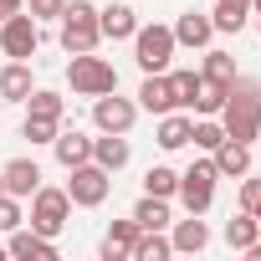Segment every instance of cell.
I'll return each mask as SVG.
<instances>
[{
	"label": "cell",
	"mask_w": 261,
	"mask_h": 261,
	"mask_svg": "<svg viewBox=\"0 0 261 261\" xmlns=\"http://www.w3.org/2000/svg\"><path fill=\"white\" fill-rule=\"evenodd\" d=\"M0 195H6V185H0Z\"/></svg>",
	"instance_id": "60d3db41"
},
{
	"label": "cell",
	"mask_w": 261,
	"mask_h": 261,
	"mask_svg": "<svg viewBox=\"0 0 261 261\" xmlns=\"http://www.w3.org/2000/svg\"><path fill=\"white\" fill-rule=\"evenodd\" d=\"M215 185H220V169H215V159L205 154V159H195V164L179 174L174 200L185 205V215H205V210L215 205Z\"/></svg>",
	"instance_id": "277c9868"
},
{
	"label": "cell",
	"mask_w": 261,
	"mask_h": 261,
	"mask_svg": "<svg viewBox=\"0 0 261 261\" xmlns=\"http://www.w3.org/2000/svg\"><path fill=\"white\" fill-rule=\"evenodd\" d=\"M62 190H67V200H72L77 210H97V205L113 195V174L87 159V164H72V169H67V185H62Z\"/></svg>",
	"instance_id": "8992f818"
},
{
	"label": "cell",
	"mask_w": 261,
	"mask_h": 261,
	"mask_svg": "<svg viewBox=\"0 0 261 261\" xmlns=\"http://www.w3.org/2000/svg\"><path fill=\"white\" fill-rule=\"evenodd\" d=\"M190 113L185 108H169V113H159V128H154V144L164 149V154H179V149H190Z\"/></svg>",
	"instance_id": "8fae6325"
},
{
	"label": "cell",
	"mask_w": 261,
	"mask_h": 261,
	"mask_svg": "<svg viewBox=\"0 0 261 261\" xmlns=\"http://www.w3.org/2000/svg\"><path fill=\"white\" fill-rule=\"evenodd\" d=\"M215 169H220V179H246L251 174V144H236V139H225L215 154Z\"/></svg>",
	"instance_id": "ffe728a7"
},
{
	"label": "cell",
	"mask_w": 261,
	"mask_h": 261,
	"mask_svg": "<svg viewBox=\"0 0 261 261\" xmlns=\"http://www.w3.org/2000/svg\"><path fill=\"white\" fill-rule=\"evenodd\" d=\"M251 215H256V225H261V205H256V210H251Z\"/></svg>",
	"instance_id": "74e56055"
},
{
	"label": "cell",
	"mask_w": 261,
	"mask_h": 261,
	"mask_svg": "<svg viewBox=\"0 0 261 261\" xmlns=\"http://www.w3.org/2000/svg\"><path fill=\"white\" fill-rule=\"evenodd\" d=\"M16 11H26V0H0V21H6V16H16Z\"/></svg>",
	"instance_id": "d590c367"
},
{
	"label": "cell",
	"mask_w": 261,
	"mask_h": 261,
	"mask_svg": "<svg viewBox=\"0 0 261 261\" xmlns=\"http://www.w3.org/2000/svg\"><path fill=\"white\" fill-rule=\"evenodd\" d=\"M6 256H21V261H57L62 251H57L51 236H41V230H31V225H16L11 241H6Z\"/></svg>",
	"instance_id": "30bf717a"
},
{
	"label": "cell",
	"mask_w": 261,
	"mask_h": 261,
	"mask_svg": "<svg viewBox=\"0 0 261 261\" xmlns=\"http://www.w3.org/2000/svg\"><path fill=\"white\" fill-rule=\"evenodd\" d=\"M51 154H57V164H62V169L87 164V159H92V139H87V134H77V128H72V134L62 128V134L51 139Z\"/></svg>",
	"instance_id": "7402d4cb"
},
{
	"label": "cell",
	"mask_w": 261,
	"mask_h": 261,
	"mask_svg": "<svg viewBox=\"0 0 261 261\" xmlns=\"http://www.w3.org/2000/svg\"><path fill=\"white\" fill-rule=\"evenodd\" d=\"M16 225H26V210H21V200L16 195H0V230H16Z\"/></svg>",
	"instance_id": "d6a6232c"
},
{
	"label": "cell",
	"mask_w": 261,
	"mask_h": 261,
	"mask_svg": "<svg viewBox=\"0 0 261 261\" xmlns=\"http://www.w3.org/2000/svg\"><path fill=\"white\" fill-rule=\"evenodd\" d=\"M134 123H139V102L118 97V87L102 92V97H92V128H97V134H128Z\"/></svg>",
	"instance_id": "9c48e42d"
},
{
	"label": "cell",
	"mask_w": 261,
	"mask_h": 261,
	"mask_svg": "<svg viewBox=\"0 0 261 261\" xmlns=\"http://www.w3.org/2000/svg\"><path fill=\"white\" fill-rule=\"evenodd\" d=\"M220 128H225V139L236 144H256L261 139V77H241L225 87V102H220Z\"/></svg>",
	"instance_id": "6da1fadb"
},
{
	"label": "cell",
	"mask_w": 261,
	"mask_h": 261,
	"mask_svg": "<svg viewBox=\"0 0 261 261\" xmlns=\"http://www.w3.org/2000/svg\"><path fill=\"white\" fill-rule=\"evenodd\" d=\"M200 77H210V82H236V57L220 51V46H205V67H200Z\"/></svg>",
	"instance_id": "f546056e"
},
{
	"label": "cell",
	"mask_w": 261,
	"mask_h": 261,
	"mask_svg": "<svg viewBox=\"0 0 261 261\" xmlns=\"http://www.w3.org/2000/svg\"><path fill=\"white\" fill-rule=\"evenodd\" d=\"M0 261H6V246H0Z\"/></svg>",
	"instance_id": "f35d334b"
},
{
	"label": "cell",
	"mask_w": 261,
	"mask_h": 261,
	"mask_svg": "<svg viewBox=\"0 0 261 261\" xmlns=\"http://www.w3.org/2000/svg\"><path fill=\"white\" fill-rule=\"evenodd\" d=\"M174 51H179L174 26L154 21V26H139V31H134V62H139V72H169Z\"/></svg>",
	"instance_id": "5b68a950"
},
{
	"label": "cell",
	"mask_w": 261,
	"mask_h": 261,
	"mask_svg": "<svg viewBox=\"0 0 261 261\" xmlns=\"http://www.w3.org/2000/svg\"><path fill=\"white\" fill-rule=\"evenodd\" d=\"M190 144H195L200 154H215V149L225 144V128H220V118H195V123H190Z\"/></svg>",
	"instance_id": "83f0119b"
},
{
	"label": "cell",
	"mask_w": 261,
	"mask_h": 261,
	"mask_svg": "<svg viewBox=\"0 0 261 261\" xmlns=\"http://www.w3.org/2000/svg\"><path fill=\"white\" fill-rule=\"evenodd\" d=\"M36 46H41V21H31L26 11H16V16L0 21V51H6L11 62H31Z\"/></svg>",
	"instance_id": "ba28073f"
},
{
	"label": "cell",
	"mask_w": 261,
	"mask_h": 261,
	"mask_svg": "<svg viewBox=\"0 0 261 261\" xmlns=\"http://www.w3.org/2000/svg\"><path fill=\"white\" fill-rule=\"evenodd\" d=\"M256 31H261V16H256Z\"/></svg>",
	"instance_id": "ab89813d"
},
{
	"label": "cell",
	"mask_w": 261,
	"mask_h": 261,
	"mask_svg": "<svg viewBox=\"0 0 261 261\" xmlns=\"http://www.w3.org/2000/svg\"><path fill=\"white\" fill-rule=\"evenodd\" d=\"M220 236H225V246H230V251H246V246L261 236V225H256V215H251V210H236V215L225 220V230H220Z\"/></svg>",
	"instance_id": "d4e9b609"
},
{
	"label": "cell",
	"mask_w": 261,
	"mask_h": 261,
	"mask_svg": "<svg viewBox=\"0 0 261 261\" xmlns=\"http://www.w3.org/2000/svg\"><path fill=\"white\" fill-rule=\"evenodd\" d=\"M134 241H139V220L128 215V220H113L108 225V236H102V261H128V251H134Z\"/></svg>",
	"instance_id": "ac0fdd59"
},
{
	"label": "cell",
	"mask_w": 261,
	"mask_h": 261,
	"mask_svg": "<svg viewBox=\"0 0 261 261\" xmlns=\"http://www.w3.org/2000/svg\"><path fill=\"white\" fill-rule=\"evenodd\" d=\"M164 77H169V92H174V108H190V102H195V92H200V72L179 67V72H164Z\"/></svg>",
	"instance_id": "4dcf8cb0"
},
{
	"label": "cell",
	"mask_w": 261,
	"mask_h": 261,
	"mask_svg": "<svg viewBox=\"0 0 261 261\" xmlns=\"http://www.w3.org/2000/svg\"><path fill=\"white\" fill-rule=\"evenodd\" d=\"M236 185H241L236 210H256V205H261V179H256V174H246V179H236Z\"/></svg>",
	"instance_id": "836d02e7"
},
{
	"label": "cell",
	"mask_w": 261,
	"mask_h": 261,
	"mask_svg": "<svg viewBox=\"0 0 261 261\" xmlns=\"http://www.w3.org/2000/svg\"><path fill=\"white\" fill-rule=\"evenodd\" d=\"M67 220H72V200H67V190H57V185H41L36 195H31V230H41V236H62L67 230Z\"/></svg>",
	"instance_id": "52a82bcc"
},
{
	"label": "cell",
	"mask_w": 261,
	"mask_h": 261,
	"mask_svg": "<svg viewBox=\"0 0 261 261\" xmlns=\"http://www.w3.org/2000/svg\"><path fill=\"white\" fill-rule=\"evenodd\" d=\"M67 11V0H26V16L31 21H57Z\"/></svg>",
	"instance_id": "e575fe53"
},
{
	"label": "cell",
	"mask_w": 261,
	"mask_h": 261,
	"mask_svg": "<svg viewBox=\"0 0 261 261\" xmlns=\"http://www.w3.org/2000/svg\"><path fill=\"white\" fill-rule=\"evenodd\" d=\"M57 41H62L67 57H77V51H97L102 26H97V6H92V0H67V11L57 16Z\"/></svg>",
	"instance_id": "7a4b0ae2"
},
{
	"label": "cell",
	"mask_w": 261,
	"mask_h": 261,
	"mask_svg": "<svg viewBox=\"0 0 261 261\" xmlns=\"http://www.w3.org/2000/svg\"><path fill=\"white\" fill-rule=\"evenodd\" d=\"M31 62H6L0 67V102H26L31 97Z\"/></svg>",
	"instance_id": "44dd1931"
},
{
	"label": "cell",
	"mask_w": 261,
	"mask_h": 261,
	"mask_svg": "<svg viewBox=\"0 0 261 261\" xmlns=\"http://www.w3.org/2000/svg\"><path fill=\"white\" fill-rule=\"evenodd\" d=\"M67 82H72L77 97H102V92L118 87V67L108 57H97V51H77L67 62Z\"/></svg>",
	"instance_id": "3957f363"
},
{
	"label": "cell",
	"mask_w": 261,
	"mask_h": 261,
	"mask_svg": "<svg viewBox=\"0 0 261 261\" xmlns=\"http://www.w3.org/2000/svg\"><path fill=\"white\" fill-rule=\"evenodd\" d=\"M225 87H230V82H210V77H200V92H195L190 113H195V118H215L220 102H225Z\"/></svg>",
	"instance_id": "484cf974"
},
{
	"label": "cell",
	"mask_w": 261,
	"mask_h": 261,
	"mask_svg": "<svg viewBox=\"0 0 261 261\" xmlns=\"http://www.w3.org/2000/svg\"><path fill=\"white\" fill-rule=\"evenodd\" d=\"M169 246H174L179 256H200V251L210 246V225H205L200 215H190V220H169Z\"/></svg>",
	"instance_id": "9a60e30c"
},
{
	"label": "cell",
	"mask_w": 261,
	"mask_h": 261,
	"mask_svg": "<svg viewBox=\"0 0 261 261\" xmlns=\"http://www.w3.org/2000/svg\"><path fill=\"white\" fill-rule=\"evenodd\" d=\"M174 190H179V169H169V164H149V174H144V195L174 200Z\"/></svg>",
	"instance_id": "f1b7e54d"
},
{
	"label": "cell",
	"mask_w": 261,
	"mask_h": 261,
	"mask_svg": "<svg viewBox=\"0 0 261 261\" xmlns=\"http://www.w3.org/2000/svg\"><path fill=\"white\" fill-rule=\"evenodd\" d=\"M0 185H6V195H16V200H31L41 190V164L36 159H11L0 169Z\"/></svg>",
	"instance_id": "7c38bea8"
},
{
	"label": "cell",
	"mask_w": 261,
	"mask_h": 261,
	"mask_svg": "<svg viewBox=\"0 0 261 261\" xmlns=\"http://www.w3.org/2000/svg\"><path fill=\"white\" fill-rule=\"evenodd\" d=\"M97 26H102V36H108V41H134L139 16H134V6L113 0V6H102V11H97Z\"/></svg>",
	"instance_id": "2e32d148"
},
{
	"label": "cell",
	"mask_w": 261,
	"mask_h": 261,
	"mask_svg": "<svg viewBox=\"0 0 261 261\" xmlns=\"http://www.w3.org/2000/svg\"><path fill=\"white\" fill-rule=\"evenodd\" d=\"M134 102H139V113H169L174 108V92H169V77L164 72H144V82H139V92H134Z\"/></svg>",
	"instance_id": "5bb4252c"
},
{
	"label": "cell",
	"mask_w": 261,
	"mask_h": 261,
	"mask_svg": "<svg viewBox=\"0 0 261 261\" xmlns=\"http://www.w3.org/2000/svg\"><path fill=\"white\" fill-rule=\"evenodd\" d=\"M128 159H134V149H128V134H102V139H92V164H102L108 174L128 169Z\"/></svg>",
	"instance_id": "e0dca14e"
},
{
	"label": "cell",
	"mask_w": 261,
	"mask_h": 261,
	"mask_svg": "<svg viewBox=\"0 0 261 261\" xmlns=\"http://www.w3.org/2000/svg\"><path fill=\"white\" fill-rule=\"evenodd\" d=\"M26 113H31V118H57V123H62V113H67V97H62V92H51V87H31V97H26Z\"/></svg>",
	"instance_id": "4316f807"
},
{
	"label": "cell",
	"mask_w": 261,
	"mask_h": 261,
	"mask_svg": "<svg viewBox=\"0 0 261 261\" xmlns=\"http://www.w3.org/2000/svg\"><path fill=\"white\" fill-rule=\"evenodd\" d=\"M169 256H174V246L164 230H139L134 251H128V261H169Z\"/></svg>",
	"instance_id": "cb8c5ba5"
},
{
	"label": "cell",
	"mask_w": 261,
	"mask_h": 261,
	"mask_svg": "<svg viewBox=\"0 0 261 261\" xmlns=\"http://www.w3.org/2000/svg\"><path fill=\"white\" fill-rule=\"evenodd\" d=\"M134 220H139V230H169L174 210H169V200H159V195H144V200L134 205Z\"/></svg>",
	"instance_id": "603a6c76"
},
{
	"label": "cell",
	"mask_w": 261,
	"mask_h": 261,
	"mask_svg": "<svg viewBox=\"0 0 261 261\" xmlns=\"http://www.w3.org/2000/svg\"><path fill=\"white\" fill-rule=\"evenodd\" d=\"M251 16H261V0H251Z\"/></svg>",
	"instance_id": "8d00e7d4"
},
{
	"label": "cell",
	"mask_w": 261,
	"mask_h": 261,
	"mask_svg": "<svg viewBox=\"0 0 261 261\" xmlns=\"http://www.w3.org/2000/svg\"><path fill=\"white\" fill-rule=\"evenodd\" d=\"M246 21H251V0H215V11H210L215 36H241Z\"/></svg>",
	"instance_id": "d6986e66"
},
{
	"label": "cell",
	"mask_w": 261,
	"mask_h": 261,
	"mask_svg": "<svg viewBox=\"0 0 261 261\" xmlns=\"http://www.w3.org/2000/svg\"><path fill=\"white\" fill-rule=\"evenodd\" d=\"M57 134H62L57 118H31V113H26V123H21V139H31V149H36V144H51Z\"/></svg>",
	"instance_id": "1f68e13d"
},
{
	"label": "cell",
	"mask_w": 261,
	"mask_h": 261,
	"mask_svg": "<svg viewBox=\"0 0 261 261\" xmlns=\"http://www.w3.org/2000/svg\"><path fill=\"white\" fill-rule=\"evenodd\" d=\"M174 41H179V46H190V51H205V46L215 41L210 11H185V16L174 21Z\"/></svg>",
	"instance_id": "4fadbf2b"
}]
</instances>
